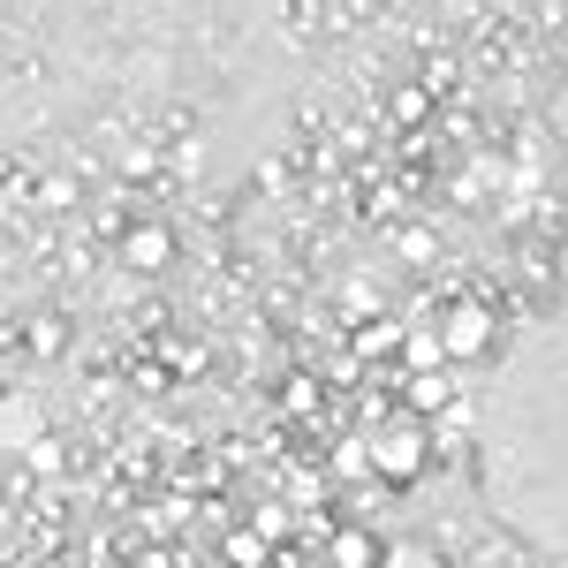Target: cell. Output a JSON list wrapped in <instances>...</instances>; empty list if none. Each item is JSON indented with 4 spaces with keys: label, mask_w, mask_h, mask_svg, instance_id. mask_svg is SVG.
<instances>
[{
    "label": "cell",
    "mask_w": 568,
    "mask_h": 568,
    "mask_svg": "<svg viewBox=\"0 0 568 568\" xmlns=\"http://www.w3.org/2000/svg\"><path fill=\"white\" fill-rule=\"evenodd\" d=\"M31 433V417H23V402H0V439H23Z\"/></svg>",
    "instance_id": "6"
},
{
    "label": "cell",
    "mask_w": 568,
    "mask_h": 568,
    "mask_svg": "<svg viewBox=\"0 0 568 568\" xmlns=\"http://www.w3.org/2000/svg\"><path fill=\"white\" fill-rule=\"evenodd\" d=\"M281 402H288V409L304 417V409H318V387H311V379H288V394H281Z\"/></svg>",
    "instance_id": "7"
},
{
    "label": "cell",
    "mask_w": 568,
    "mask_h": 568,
    "mask_svg": "<svg viewBox=\"0 0 568 568\" xmlns=\"http://www.w3.org/2000/svg\"><path fill=\"white\" fill-rule=\"evenodd\" d=\"M394 342H402V326H394V318H372V326L356 334V349H364V356H387Z\"/></svg>",
    "instance_id": "5"
},
{
    "label": "cell",
    "mask_w": 568,
    "mask_h": 568,
    "mask_svg": "<svg viewBox=\"0 0 568 568\" xmlns=\"http://www.w3.org/2000/svg\"><path fill=\"white\" fill-rule=\"evenodd\" d=\"M425 114H433V91H425V84H402V91H394V122H402V130H417Z\"/></svg>",
    "instance_id": "4"
},
{
    "label": "cell",
    "mask_w": 568,
    "mask_h": 568,
    "mask_svg": "<svg viewBox=\"0 0 568 568\" xmlns=\"http://www.w3.org/2000/svg\"><path fill=\"white\" fill-rule=\"evenodd\" d=\"M168 258H175L168 227H130V265H168Z\"/></svg>",
    "instance_id": "3"
},
{
    "label": "cell",
    "mask_w": 568,
    "mask_h": 568,
    "mask_svg": "<svg viewBox=\"0 0 568 568\" xmlns=\"http://www.w3.org/2000/svg\"><path fill=\"white\" fill-rule=\"evenodd\" d=\"M372 463H379L394 485L417 478V463H425V439H417V433H387V439H372Z\"/></svg>",
    "instance_id": "2"
},
{
    "label": "cell",
    "mask_w": 568,
    "mask_h": 568,
    "mask_svg": "<svg viewBox=\"0 0 568 568\" xmlns=\"http://www.w3.org/2000/svg\"><path fill=\"white\" fill-rule=\"evenodd\" d=\"M439 349H447V356H485V349H493V311H485V304H455V311H447V326H439Z\"/></svg>",
    "instance_id": "1"
}]
</instances>
